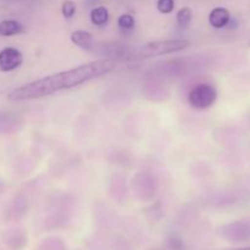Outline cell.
Wrapping results in <instances>:
<instances>
[{"label": "cell", "mask_w": 250, "mask_h": 250, "mask_svg": "<svg viewBox=\"0 0 250 250\" xmlns=\"http://www.w3.org/2000/svg\"><path fill=\"white\" fill-rule=\"evenodd\" d=\"M189 46L187 39H167V41H155L134 48L126 49L122 54V58L128 61L146 60V59L163 56L166 54L178 53Z\"/></svg>", "instance_id": "2"}, {"label": "cell", "mask_w": 250, "mask_h": 250, "mask_svg": "<svg viewBox=\"0 0 250 250\" xmlns=\"http://www.w3.org/2000/svg\"><path fill=\"white\" fill-rule=\"evenodd\" d=\"M231 250H250V247H246V248H237V249H231Z\"/></svg>", "instance_id": "14"}, {"label": "cell", "mask_w": 250, "mask_h": 250, "mask_svg": "<svg viewBox=\"0 0 250 250\" xmlns=\"http://www.w3.org/2000/svg\"><path fill=\"white\" fill-rule=\"evenodd\" d=\"M23 32V26L15 20H4L0 22V36L12 37Z\"/></svg>", "instance_id": "7"}, {"label": "cell", "mask_w": 250, "mask_h": 250, "mask_svg": "<svg viewBox=\"0 0 250 250\" xmlns=\"http://www.w3.org/2000/svg\"><path fill=\"white\" fill-rule=\"evenodd\" d=\"M117 24L122 29H132L134 27V24H136V21H134V17L132 15L124 14L117 20Z\"/></svg>", "instance_id": "10"}, {"label": "cell", "mask_w": 250, "mask_h": 250, "mask_svg": "<svg viewBox=\"0 0 250 250\" xmlns=\"http://www.w3.org/2000/svg\"><path fill=\"white\" fill-rule=\"evenodd\" d=\"M116 68V61L112 59H99L92 62L80 65L67 71L54 73L41 80L26 83L7 94L9 102H26L41 99L63 89L78 87L83 83L110 73Z\"/></svg>", "instance_id": "1"}, {"label": "cell", "mask_w": 250, "mask_h": 250, "mask_svg": "<svg viewBox=\"0 0 250 250\" xmlns=\"http://www.w3.org/2000/svg\"><path fill=\"white\" fill-rule=\"evenodd\" d=\"M156 9H158L159 12L164 15L171 14L173 9H175V0H158Z\"/></svg>", "instance_id": "11"}, {"label": "cell", "mask_w": 250, "mask_h": 250, "mask_svg": "<svg viewBox=\"0 0 250 250\" xmlns=\"http://www.w3.org/2000/svg\"><path fill=\"white\" fill-rule=\"evenodd\" d=\"M61 14L65 19H72L76 14V4L72 0H66L61 6Z\"/></svg>", "instance_id": "12"}, {"label": "cell", "mask_w": 250, "mask_h": 250, "mask_svg": "<svg viewBox=\"0 0 250 250\" xmlns=\"http://www.w3.org/2000/svg\"><path fill=\"white\" fill-rule=\"evenodd\" d=\"M217 99L216 88L209 83H202L192 88L188 94V102L194 109L205 110L215 104Z\"/></svg>", "instance_id": "3"}, {"label": "cell", "mask_w": 250, "mask_h": 250, "mask_svg": "<svg viewBox=\"0 0 250 250\" xmlns=\"http://www.w3.org/2000/svg\"><path fill=\"white\" fill-rule=\"evenodd\" d=\"M23 62L21 51L12 46H6L0 50V72H11Z\"/></svg>", "instance_id": "4"}, {"label": "cell", "mask_w": 250, "mask_h": 250, "mask_svg": "<svg viewBox=\"0 0 250 250\" xmlns=\"http://www.w3.org/2000/svg\"><path fill=\"white\" fill-rule=\"evenodd\" d=\"M99 0H87V4L88 5H94L95 2H98Z\"/></svg>", "instance_id": "13"}, {"label": "cell", "mask_w": 250, "mask_h": 250, "mask_svg": "<svg viewBox=\"0 0 250 250\" xmlns=\"http://www.w3.org/2000/svg\"><path fill=\"white\" fill-rule=\"evenodd\" d=\"M193 19V12L189 7L185 6L182 9L178 10L177 15H176V20H177V24L182 28H186L190 24Z\"/></svg>", "instance_id": "9"}, {"label": "cell", "mask_w": 250, "mask_h": 250, "mask_svg": "<svg viewBox=\"0 0 250 250\" xmlns=\"http://www.w3.org/2000/svg\"><path fill=\"white\" fill-rule=\"evenodd\" d=\"M231 21V14L225 7H215L209 14V22L214 28L220 29L226 27Z\"/></svg>", "instance_id": "5"}, {"label": "cell", "mask_w": 250, "mask_h": 250, "mask_svg": "<svg viewBox=\"0 0 250 250\" xmlns=\"http://www.w3.org/2000/svg\"><path fill=\"white\" fill-rule=\"evenodd\" d=\"M90 21L95 26H104L109 21V11L105 6H97L90 11Z\"/></svg>", "instance_id": "8"}, {"label": "cell", "mask_w": 250, "mask_h": 250, "mask_svg": "<svg viewBox=\"0 0 250 250\" xmlns=\"http://www.w3.org/2000/svg\"><path fill=\"white\" fill-rule=\"evenodd\" d=\"M71 42L82 49H90L93 43H94V38H93L92 33H89V32L78 29V31L71 33Z\"/></svg>", "instance_id": "6"}]
</instances>
